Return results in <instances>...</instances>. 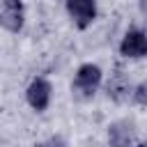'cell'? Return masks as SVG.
<instances>
[{
  "instance_id": "5",
  "label": "cell",
  "mask_w": 147,
  "mask_h": 147,
  "mask_svg": "<svg viewBox=\"0 0 147 147\" xmlns=\"http://www.w3.org/2000/svg\"><path fill=\"white\" fill-rule=\"evenodd\" d=\"M0 25L11 32L18 34L25 25V5L23 0H2L0 5Z\"/></svg>"
},
{
  "instance_id": "7",
  "label": "cell",
  "mask_w": 147,
  "mask_h": 147,
  "mask_svg": "<svg viewBox=\"0 0 147 147\" xmlns=\"http://www.w3.org/2000/svg\"><path fill=\"white\" fill-rule=\"evenodd\" d=\"M136 136V129L131 122H115L108 126V140L110 147H129Z\"/></svg>"
},
{
  "instance_id": "3",
  "label": "cell",
  "mask_w": 147,
  "mask_h": 147,
  "mask_svg": "<svg viewBox=\"0 0 147 147\" xmlns=\"http://www.w3.org/2000/svg\"><path fill=\"white\" fill-rule=\"evenodd\" d=\"M64 7H67L71 23L78 30H87L96 21V14H99L96 0H64Z\"/></svg>"
},
{
  "instance_id": "6",
  "label": "cell",
  "mask_w": 147,
  "mask_h": 147,
  "mask_svg": "<svg viewBox=\"0 0 147 147\" xmlns=\"http://www.w3.org/2000/svg\"><path fill=\"white\" fill-rule=\"evenodd\" d=\"M106 94H108L113 101H117V103L131 99L133 85H131V80L124 76V71H115V74L110 76V80L106 83Z\"/></svg>"
},
{
  "instance_id": "4",
  "label": "cell",
  "mask_w": 147,
  "mask_h": 147,
  "mask_svg": "<svg viewBox=\"0 0 147 147\" xmlns=\"http://www.w3.org/2000/svg\"><path fill=\"white\" fill-rule=\"evenodd\" d=\"M119 55L126 60H142L147 57V32L140 28H131L124 32L119 41Z\"/></svg>"
},
{
  "instance_id": "2",
  "label": "cell",
  "mask_w": 147,
  "mask_h": 147,
  "mask_svg": "<svg viewBox=\"0 0 147 147\" xmlns=\"http://www.w3.org/2000/svg\"><path fill=\"white\" fill-rule=\"evenodd\" d=\"M51 99H53V85H51L44 76L32 78L30 85L25 87V101H28V106H30L34 113H44V110H48Z\"/></svg>"
},
{
  "instance_id": "9",
  "label": "cell",
  "mask_w": 147,
  "mask_h": 147,
  "mask_svg": "<svg viewBox=\"0 0 147 147\" xmlns=\"http://www.w3.org/2000/svg\"><path fill=\"white\" fill-rule=\"evenodd\" d=\"M34 147H69V145H67V140H64V138L53 136V138H48V140H44V142L34 145Z\"/></svg>"
},
{
  "instance_id": "1",
  "label": "cell",
  "mask_w": 147,
  "mask_h": 147,
  "mask_svg": "<svg viewBox=\"0 0 147 147\" xmlns=\"http://www.w3.org/2000/svg\"><path fill=\"white\" fill-rule=\"evenodd\" d=\"M101 85H103V71H101V67L94 64V62H83V64L76 69L74 80H71V90H74V94L80 96V99H92V96L99 92Z\"/></svg>"
},
{
  "instance_id": "11",
  "label": "cell",
  "mask_w": 147,
  "mask_h": 147,
  "mask_svg": "<svg viewBox=\"0 0 147 147\" xmlns=\"http://www.w3.org/2000/svg\"><path fill=\"white\" fill-rule=\"evenodd\" d=\"M136 147H147V140H142V142H138Z\"/></svg>"
},
{
  "instance_id": "10",
  "label": "cell",
  "mask_w": 147,
  "mask_h": 147,
  "mask_svg": "<svg viewBox=\"0 0 147 147\" xmlns=\"http://www.w3.org/2000/svg\"><path fill=\"white\" fill-rule=\"evenodd\" d=\"M138 5H140V11H142V16H147V0H140Z\"/></svg>"
},
{
  "instance_id": "8",
  "label": "cell",
  "mask_w": 147,
  "mask_h": 147,
  "mask_svg": "<svg viewBox=\"0 0 147 147\" xmlns=\"http://www.w3.org/2000/svg\"><path fill=\"white\" fill-rule=\"evenodd\" d=\"M131 101L138 103V106H145V108H147V80H142V83H138V85L133 87Z\"/></svg>"
}]
</instances>
